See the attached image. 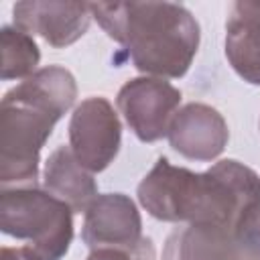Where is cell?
Masks as SVG:
<instances>
[{
    "label": "cell",
    "mask_w": 260,
    "mask_h": 260,
    "mask_svg": "<svg viewBox=\"0 0 260 260\" xmlns=\"http://www.w3.org/2000/svg\"><path fill=\"white\" fill-rule=\"evenodd\" d=\"M136 193L154 219L232 228L240 211L260 201V175L234 158L219 160L205 173H193L160 156Z\"/></svg>",
    "instance_id": "obj_1"
},
{
    "label": "cell",
    "mask_w": 260,
    "mask_h": 260,
    "mask_svg": "<svg viewBox=\"0 0 260 260\" xmlns=\"http://www.w3.org/2000/svg\"><path fill=\"white\" fill-rule=\"evenodd\" d=\"M91 16L120 43L132 65L158 79L183 77L199 49V24L173 2H91Z\"/></svg>",
    "instance_id": "obj_2"
},
{
    "label": "cell",
    "mask_w": 260,
    "mask_h": 260,
    "mask_svg": "<svg viewBox=\"0 0 260 260\" xmlns=\"http://www.w3.org/2000/svg\"><path fill=\"white\" fill-rule=\"evenodd\" d=\"M0 230L28 242L37 260H61L73 240V209L37 187H2Z\"/></svg>",
    "instance_id": "obj_3"
},
{
    "label": "cell",
    "mask_w": 260,
    "mask_h": 260,
    "mask_svg": "<svg viewBox=\"0 0 260 260\" xmlns=\"http://www.w3.org/2000/svg\"><path fill=\"white\" fill-rule=\"evenodd\" d=\"M59 120L45 108L4 93L0 102V183L4 187L37 179L41 150Z\"/></svg>",
    "instance_id": "obj_4"
},
{
    "label": "cell",
    "mask_w": 260,
    "mask_h": 260,
    "mask_svg": "<svg viewBox=\"0 0 260 260\" xmlns=\"http://www.w3.org/2000/svg\"><path fill=\"white\" fill-rule=\"evenodd\" d=\"M120 142L122 124L106 98L91 95L73 110L69 120V148L89 173L108 169L120 150Z\"/></svg>",
    "instance_id": "obj_5"
},
{
    "label": "cell",
    "mask_w": 260,
    "mask_h": 260,
    "mask_svg": "<svg viewBox=\"0 0 260 260\" xmlns=\"http://www.w3.org/2000/svg\"><path fill=\"white\" fill-rule=\"evenodd\" d=\"M181 98V91L173 83L144 75L128 79L120 87L116 104L138 140L156 142L169 134Z\"/></svg>",
    "instance_id": "obj_6"
},
{
    "label": "cell",
    "mask_w": 260,
    "mask_h": 260,
    "mask_svg": "<svg viewBox=\"0 0 260 260\" xmlns=\"http://www.w3.org/2000/svg\"><path fill=\"white\" fill-rule=\"evenodd\" d=\"M83 242L95 248L132 250L142 236V219L136 203L124 193L98 195L85 209Z\"/></svg>",
    "instance_id": "obj_7"
},
{
    "label": "cell",
    "mask_w": 260,
    "mask_h": 260,
    "mask_svg": "<svg viewBox=\"0 0 260 260\" xmlns=\"http://www.w3.org/2000/svg\"><path fill=\"white\" fill-rule=\"evenodd\" d=\"M14 26L28 35L43 37L51 47L63 49L79 41L91 22V8L85 2H43L28 0L12 6Z\"/></svg>",
    "instance_id": "obj_8"
},
{
    "label": "cell",
    "mask_w": 260,
    "mask_h": 260,
    "mask_svg": "<svg viewBox=\"0 0 260 260\" xmlns=\"http://www.w3.org/2000/svg\"><path fill=\"white\" fill-rule=\"evenodd\" d=\"M167 138L181 156L207 162L215 160L223 152L230 130L223 116L215 108L201 102H191L175 114Z\"/></svg>",
    "instance_id": "obj_9"
},
{
    "label": "cell",
    "mask_w": 260,
    "mask_h": 260,
    "mask_svg": "<svg viewBox=\"0 0 260 260\" xmlns=\"http://www.w3.org/2000/svg\"><path fill=\"white\" fill-rule=\"evenodd\" d=\"M225 59L248 83L260 85V2L240 0L225 22Z\"/></svg>",
    "instance_id": "obj_10"
},
{
    "label": "cell",
    "mask_w": 260,
    "mask_h": 260,
    "mask_svg": "<svg viewBox=\"0 0 260 260\" xmlns=\"http://www.w3.org/2000/svg\"><path fill=\"white\" fill-rule=\"evenodd\" d=\"M162 260H254L236 244L232 228L189 223L175 230L162 248Z\"/></svg>",
    "instance_id": "obj_11"
},
{
    "label": "cell",
    "mask_w": 260,
    "mask_h": 260,
    "mask_svg": "<svg viewBox=\"0 0 260 260\" xmlns=\"http://www.w3.org/2000/svg\"><path fill=\"white\" fill-rule=\"evenodd\" d=\"M43 185L51 195L65 201L73 209V213H85L89 203L98 197L93 173L77 162L69 144H61L49 154L45 162Z\"/></svg>",
    "instance_id": "obj_12"
},
{
    "label": "cell",
    "mask_w": 260,
    "mask_h": 260,
    "mask_svg": "<svg viewBox=\"0 0 260 260\" xmlns=\"http://www.w3.org/2000/svg\"><path fill=\"white\" fill-rule=\"evenodd\" d=\"M6 95L14 100H22L35 104L39 108L49 110L51 114L63 118L65 112L71 110L77 98V83L71 71L61 65H47L37 69L30 77L14 85L6 91Z\"/></svg>",
    "instance_id": "obj_13"
},
{
    "label": "cell",
    "mask_w": 260,
    "mask_h": 260,
    "mask_svg": "<svg viewBox=\"0 0 260 260\" xmlns=\"http://www.w3.org/2000/svg\"><path fill=\"white\" fill-rule=\"evenodd\" d=\"M2 49V79H26L37 71L41 51L26 30L18 26H2L0 30Z\"/></svg>",
    "instance_id": "obj_14"
},
{
    "label": "cell",
    "mask_w": 260,
    "mask_h": 260,
    "mask_svg": "<svg viewBox=\"0 0 260 260\" xmlns=\"http://www.w3.org/2000/svg\"><path fill=\"white\" fill-rule=\"evenodd\" d=\"M236 244L254 260H260V201L250 203L232 225Z\"/></svg>",
    "instance_id": "obj_15"
},
{
    "label": "cell",
    "mask_w": 260,
    "mask_h": 260,
    "mask_svg": "<svg viewBox=\"0 0 260 260\" xmlns=\"http://www.w3.org/2000/svg\"><path fill=\"white\" fill-rule=\"evenodd\" d=\"M87 260H132V256L126 250H118V248H95L91 250Z\"/></svg>",
    "instance_id": "obj_16"
},
{
    "label": "cell",
    "mask_w": 260,
    "mask_h": 260,
    "mask_svg": "<svg viewBox=\"0 0 260 260\" xmlns=\"http://www.w3.org/2000/svg\"><path fill=\"white\" fill-rule=\"evenodd\" d=\"M0 260H37L30 250L26 246H20V248H10V246H4L0 250Z\"/></svg>",
    "instance_id": "obj_17"
}]
</instances>
